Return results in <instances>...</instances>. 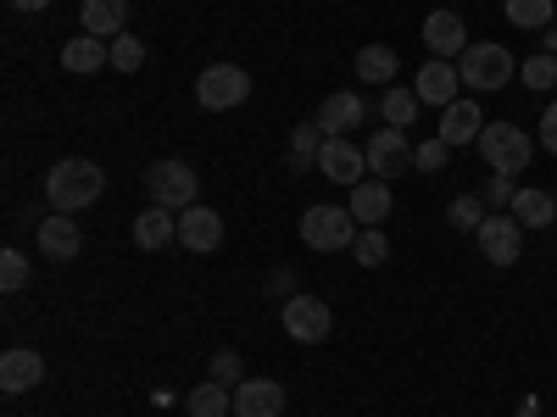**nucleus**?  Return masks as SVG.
I'll list each match as a JSON object with an SVG mask.
<instances>
[{"label":"nucleus","mask_w":557,"mask_h":417,"mask_svg":"<svg viewBox=\"0 0 557 417\" xmlns=\"http://www.w3.org/2000/svg\"><path fill=\"white\" fill-rule=\"evenodd\" d=\"M107 190V173L89 162V156H67L51 167V178H45V201H51V212H84V206H96Z\"/></svg>","instance_id":"nucleus-1"},{"label":"nucleus","mask_w":557,"mask_h":417,"mask_svg":"<svg viewBox=\"0 0 557 417\" xmlns=\"http://www.w3.org/2000/svg\"><path fill=\"white\" fill-rule=\"evenodd\" d=\"M357 235H362V223L351 217V206H307L301 212V245L318 251V256L351 251Z\"/></svg>","instance_id":"nucleus-2"},{"label":"nucleus","mask_w":557,"mask_h":417,"mask_svg":"<svg viewBox=\"0 0 557 417\" xmlns=\"http://www.w3.org/2000/svg\"><path fill=\"white\" fill-rule=\"evenodd\" d=\"M457 78H462V89H474V96H491V89H507L519 78V62L507 45H469V51L457 56Z\"/></svg>","instance_id":"nucleus-3"},{"label":"nucleus","mask_w":557,"mask_h":417,"mask_svg":"<svg viewBox=\"0 0 557 417\" xmlns=\"http://www.w3.org/2000/svg\"><path fill=\"white\" fill-rule=\"evenodd\" d=\"M146 195H151V206L184 212V206H196V201H201V178H196V167H190V162L162 156V162H151V167H146Z\"/></svg>","instance_id":"nucleus-4"},{"label":"nucleus","mask_w":557,"mask_h":417,"mask_svg":"<svg viewBox=\"0 0 557 417\" xmlns=\"http://www.w3.org/2000/svg\"><path fill=\"white\" fill-rule=\"evenodd\" d=\"M480 156H485L491 173L519 178V173L530 167V156H535V139H530L519 123H485V134H480Z\"/></svg>","instance_id":"nucleus-5"},{"label":"nucleus","mask_w":557,"mask_h":417,"mask_svg":"<svg viewBox=\"0 0 557 417\" xmlns=\"http://www.w3.org/2000/svg\"><path fill=\"white\" fill-rule=\"evenodd\" d=\"M196 101H201L207 112L246 106V101H251V78H246V67H235V62H212V67L196 78Z\"/></svg>","instance_id":"nucleus-6"},{"label":"nucleus","mask_w":557,"mask_h":417,"mask_svg":"<svg viewBox=\"0 0 557 417\" xmlns=\"http://www.w3.org/2000/svg\"><path fill=\"white\" fill-rule=\"evenodd\" d=\"M480 256L491 262V267H513L519 256H524V223L513 217V212H491L485 223H480Z\"/></svg>","instance_id":"nucleus-7"},{"label":"nucleus","mask_w":557,"mask_h":417,"mask_svg":"<svg viewBox=\"0 0 557 417\" xmlns=\"http://www.w3.org/2000/svg\"><path fill=\"white\" fill-rule=\"evenodd\" d=\"M285 334L301 340V345H323L335 334V312L323 306L318 295H290L285 301Z\"/></svg>","instance_id":"nucleus-8"},{"label":"nucleus","mask_w":557,"mask_h":417,"mask_svg":"<svg viewBox=\"0 0 557 417\" xmlns=\"http://www.w3.org/2000/svg\"><path fill=\"white\" fill-rule=\"evenodd\" d=\"M362 151H368V173H374V178H401V173L412 167V139H407V128H380Z\"/></svg>","instance_id":"nucleus-9"},{"label":"nucleus","mask_w":557,"mask_h":417,"mask_svg":"<svg viewBox=\"0 0 557 417\" xmlns=\"http://www.w3.org/2000/svg\"><path fill=\"white\" fill-rule=\"evenodd\" d=\"M318 173L346 184V190H357V184L368 178V151H357L346 134H335V139H323V151H318Z\"/></svg>","instance_id":"nucleus-10"},{"label":"nucleus","mask_w":557,"mask_h":417,"mask_svg":"<svg viewBox=\"0 0 557 417\" xmlns=\"http://www.w3.org/2000/svg\"><path fill=\"white\" fill-rule=\"evenodd\" d=\"M412 96L424 101V106H451V101H462V78H457V62H441V56H430L424 67H418V78H412Z\"/></svg>","instance_id":"nucleus-11"},{"label":"nucleus","mask_w":557,"mask_h":417,"mask_svg":"<svg viewBox=\"0 0 557 417\" xmlns=\"http://www.w3.org/2000/svg\"><path fill=\"white\" fill-rule=\"evenodd\" d=\"M178 245L184 251H196V256H212L218 245H223V217L212 212V206H184L178 212Z\"/></svg>","instance_id":"nucleus-12"},{"label":"nucleus","mask_w":557,"mask_h":417,"mask_svg":"<svg viewBox=\"0 0 557 417\" xmlns=\"http://www.w3.org/2000/svg\"><path fill=\"white\" fill-rule=\"evenodd\" d=\"M45 384V356L34 345H12L7 356H0V390L7 395H28Z\"/></svg>","instance_id":"nucleus-13"},{"label":"nucleus","mask_w":557,"mask_h":417,"mask_svg":"<svg viewBox=\"0 0 557 417\" xmlns=\"http://www.w3.org/2000/svg\"><path fill=\"white\" fill-rule=\"evenodd\" d=\"M34 245H39V256H51V262H73V256H78V245H84L78 217L51 212V217H45V223L34 228Z\"/></svg>","instance_id":"nucleus-14"},{"label":"nucleus","mask_w":557,"mask_h":417,"mask_svg":"<svg viewBox=\"0 0 557 417\" xmlns=\"http://www.w3.org/2000/svg\"><path fill=\"white\" fill-rule=\"evenodd\" d=\"M424 45H430V56H441V62H457L462 51H469V28H462V17L457 12H430L424 17Z\"/></svg>","instance_id":"nucleus-15"},{"label":"nucleus","mask_w":557,"mask_h":417,"mask_svg":"<svg viewBox=\"0 0 557 417\" xmlns=\"http://www.w3.org/2000/svg\"><path fill=\"white\" fill-rule=\"evenodd\" d=\"M285 412V384L278 379H240L235 384V417H278Z\"/></svg>","instance_id":"nucleus-16"},{"label":"nucleus","mask_w":557,"mask_h":417,"mask_svg":"<svg viewBox=\"0 0 557 417\" xmlns=\"http://www.w3.org/2000/svg\"><path fill=\"white\" fill-rule=\"evenodd\" d=\"M446 146H480V134H485V117H480V101H451L446 112H441V128H435Z\"/></svg>","instance_id":"nucleus-17"},{"label":"nucleus","mask_w":557,"mask_h":417,"mask_svg":"<svg viewBox=\"0 0 557 417\" xmlns=\"http://www.w3.org/2000/svg\"><path fill=\"white\" fill-rule=\"evenodd\" d=\"M391 212H396V201H391V178H362L357 190H351V217H357L362 228H380Z\"/></svg>","instance_id":"nucleus-18"},{"label":"nucleus","mask_w":557,"mask_h":417,"mask_svg":"<svg viewBox=\"0 0 557 417\" xmlns=\"http://www.w3.org/2000/svg\"><path fill=\"white\" fill-rule=\"evenodd\" d=\"M134 245L139 251H168V245H178V217L168 212V206H151V212H139L134 217Z\"/></svg>","instance_id":"nucleus-19"},{"label":"nucleus","mask_w":557,"mask_h":417,"mask_svg":"<svg viewBox=\"0 0 557 417\" xmlns=\"http://www.w3.org/2000/svg\"><path fill=\"white\" fill-rule=\"evenodd\" d=\"M62 67L67 73H101V67H112V45L107 39H96V34H73L67 45H62Z\"/></svg>","instance_id":"nucleus-20"},{"label":"nucleus","mask_w":557,"mask_h":417,"mask_svg":"<svg viewBox=\"0 0 557 417\" xmlns=\"http://www.w3.org/2000/svg\"><path fill=\"white\" fill-rule=\"evenodd\" d=\"M312 123H318L323 134H330V139H335V134H351V128L362 123V96H357V89H335V96L318 106V117H312Z\"/></svg>","instance_id":"nucleus-21"},{"label":"nucleus","mask_w":557,"mask_h":417,"mask_svg":"<svg viewBox=\"0 0 557 417\" xmlns=\"http://www.w3.org/2000/svg\"><path fill=\"white\" fill-rule=\"evenodd\" d=\"M84 34L96 39L128 34V0H84Z\"/></svg>","instance_id":"nucleus-22"},{"label":"nucleus","mask_w":557,"mask_h":417,"mask_svg":"<svg viewBox=\"0 0 557 417\" xmlns=\"http://www.w3.org/2000/svg\"><path fill=\"white\" fill-rule=\"evenodd\" d=\"M184 412L190 417H235V390L207 379V384H196L190 395H184Z\"/></svg>","instance_id":"nucleus-23"},{"label":"nucleus","mask_w":557,"mask_h":417,"mask_svg":"<svg viewBox=\"0 0 557 417\" xmlns=\"http://www.w3.org/2000/svg\"><path fill=\"white\" fill-rule=\"evenodd\" d=\"M396 67H401L396 45H362V51H357V78H362V84H385V89H391Z\"/></svg>","instance_id":"nucleus-24"},{"label":"nucleus","mask_w":557,"mask_h":417,"mask_svg":"<svg viewBox=\"0 0 557 417\" xmlns=\"http://www.w3.org/2000/svg\"><path fill=\"white\" fill-rule=\"evenodd\" d=\"M507 212H513L524 228H552V223H557V195L530 190V184H524V190L513 195V206H507Z\"/></svg>","instance_id":"nucleus-25"},{"label":"nucleus","mask_w":557,"mask_h":417,"mask_svg":"<svg viewBox=\"0 0 557 417\" xmlns=\"http://www.w3.org/2000/svg\"><path fill=\"white\" fill-rule=\"evenodd\" d=\"M323 134L318 123H296V134H290V167L296 173H307V167H318V151H323Z\"/></svg>","instance_id":"nucleus-26"},{"label":"nucleus","mask_w":557,"mask_h":417,"mask_svg":"<svg viewBox=\"0 0 557 417\" xmlns=\"http://www.w3.org/2000/svg\"><path fill=\"white\" fill-rule=\"evenodd\" d=\"M502 12H507V23H513V28L530 34V28H546L557 7H552V0H502Z\"/></svg>","instance_id":"nucleus-27"},{"label":"nucleus","mask_w":557,"mask_h":417,"mask_svg":"<svg viewBox=\"0 0 557 417\" xmlns=\"http://www.w3.org/2000/svg\"><path fill=\"white\" fill-rule=\"evenodd\" d=\"M491 212H485V201L480 195H457L451 206H446V223L457 228V235H480V223H485Z\"/></svg>","instance_id":"nucleus-28"},{"label":"nucleus","mask_w":557,"mask_h":417,"mask_svg":"<svg viewBox=\"0 0 557 417\" xmlns=\"http://www.w3.org/2000/svg\"><path fill=\"white\" fill-rule=\"evenodd\" d=\"M418 106H424V101H418L412 89H396V84H391V89H385V101H380V117H385L391 128H407V123L418 117Z\"/></svg>","instance_id":"nucleus-29"},{"label":"nucleus","mask_w":557,"mask_h":417,"mask_svg":"<svg viewBox=\"0 0 557 417\" xmlns=\"http://www.w3.org/2000/svg\"><path fill=\"white\" fill-rule=\"evenodd\" d=\"M351 256H357V267H385V262H391V240L380 235V228H362L357 245H351Z\"/></svg>","instance_id":"nucleus-30"},{"label":"nucleus","mask_w":557,"mask_h":417,"mask_svg":"<svg viewBox=\"0 0 557 417\" xmlns=\"http://www.w3.org/2000/svg\"><path fill=\"white\" fill-rule=\"evenodd\" d=\"M112 67L117 73H139V67H146V39H139V34H117L112 39Z\"/></svg>","instance_id":"nucleus-31"},{"label":"nucleus","mask_w":557,"mask_h":417,"mask_svg":"<svg viewBox=\"0 0 557 417\" xmlns=\"http://www.w3.org/2000/svg\"><path fill=\"white\" fill-rule=\"evenodd\" d=\"M446 162H451V146L435 134V139H424V146H412V167L418 173H446Z\"/></svg>","instance_id":"nucleus-32"},{"label":"nucleus","mask_w":557,"mask_h":417,"mask_svg":"<svg viewBox=\"0 0 557 417\" xmlns=\"http://www.w3.org/2000/svg\"><path fill=\"white\" fill-rule=\"evenodd\" d=\"M23 285H28V256L23 251H0V290L17 295Z\"/></svg>","instance_id":"nucleus-33"},{"label":"nucleus","mask_w":557,"mask_h":417,"mask_svg":"<svg viewBox=\"0 0 557 417\" xmlns=\"http://www.w3.org/2000/svg\"><path fill=\"white\" fill-rule=\"evenodd\" d=\"M207 379H218V384H228V390H235V384H240V379H251V374H246L240 351H218V356H212V374H207Z\"/></svg>","instance_id":"nucleus-34"},{"label":"nucleus","mask_w":557,"mask_h":417,"mask_svg":"<svg viewBox=\"0 0 557 417\" xmlns=\"http://www.w3.org/2000/svg\"><path fill=\"white\" fill-rule=\"evenodd\" d=\"M552 84H557V56H546V51L530 56V62H524V89H541V96H546Z\"/></svg>","instance_id":"nucleus-35"},{"label":"nucleus","mask_w":557,"mask_h":417,"mask_svg":"<svg viewBox=\"0 0 557 417\" xmlns=\"http://www.w3.org/2000/svg\"><path fill=\"white\" fill-rule=\"evenodd\" d=\"M513 195H519V190H513V178H507V173H491V184H485V195H480V201H485V206H513Z\"/></svg>","instance_id":"nucleus-36"},{"label":"nucleus","mask_w":557,"mask_h":417,"mask_svg":"<svg viewBox=\"0 0 557 417\" xmlns=\"http://www.w3.org/2000/svg\"><path fill=\"white\" fill-rule=\"evenodd\" d=\"M535 146H541V151H552V156H557V101H552V106H546V112H541V134H535Z\"/></svg>","instance_id":"nucleus-37"},{"label":"nucleus","mask_w":557,"mask_h":417,"mask_svg":"<svg viewBox=\"0 0 557 417\" xmlns=\"http://www.w3.org/2000/svg\"><path fill=\"white\" fill-rule=\"evenodd\" d=\"M7 7H12V12H45L51 0H7Z\"/></svg>","instance_id":"nucleus-38"},{"label":"nucleus","mask_w":557,"mask_h":417,"mask_svg":"<svg viewBox=\"0 0 557 417\" xmlns=\"http://www.w3.org/2000/svg\"><path fill=\"white\" fill-rule=\"evenodd\" d=\"M541 39H546V56H557V23H546V28H541Z\"/></svg>","instance_id":"nucleus-39"},{"label":"nucleus","mask_w":557,"mask_h":417,"mask_svg":"<svg viewBox=\"0 0 557 417\" xmlns=\"http://www.w3.org/2000/svg\"><path fill=\"white\" fill-rule=\"evenodd\" d=\"M519 417H541V401H535V395H524V401H519Z\"/></svg>","instance_id":"nucleus-40"}]
</instances>
